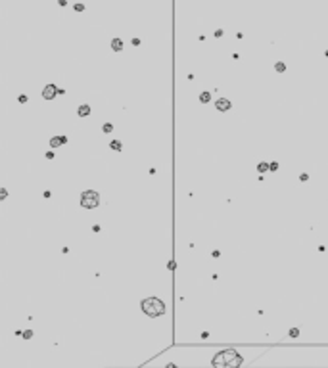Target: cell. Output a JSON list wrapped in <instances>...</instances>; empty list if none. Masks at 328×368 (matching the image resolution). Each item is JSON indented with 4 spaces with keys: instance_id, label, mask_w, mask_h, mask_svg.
Listing matches in <instances>:
<instances>
[{
    "instance_id": "obj_1",
    "label": "cell",
    "mask_w": 328,
    "mask_h": 368,
    "mask_svg": "<svg viewBox=\"0 0 328 368\" xmlns=\"http://www.w3.org/2000/svg\"><path fill=\"white\" fill-rule=\"evenodd\" d=\"M211 362L215 366H240L242 364V357L232 349L230 351H221Z\"/></svg>"
},
{
    "instance_id": "obj_2",
    "label": "cell",
    "mask_w": 328,
    "mask_h": 368,
    "mask_svg": "<svg viewBox=\"0 0 328 368\" xmlns=\"http://www.w3.org/2000/svg\"><path fill=\"white\" fill-rule=\"evenodd\" d=\"M142 311L146 312L148 316H159V314L165 312V305L157 297H148V299L142 301Z\"/></svg>"
},
{
    "instance_id": "obj_3",
    "label": "cell",
    "mask_w": 328,
    "mask_h": 368,
    "mask_svg": "<svg viewBox=\"0 0 328 368\" xmlns=\"http://www.w3.org/2000/svg\"><path fill=\"white\" fill-rule=\"evenodd\" d=\"M98 203H100V196H98L96 192H92V190L83 192V196H81V205L83 207L94 209V207H98Z\"/></svg>"
},
{
    "instance_id": "obj_4",
    "label": "cell",
    "mask_w": 328,
    "mask_h": 368,
    "mask_svg": "<svg viewBox=\"0 0 328 368\" xmlns=\"http://www.w3.org/2000/svg\"><path fill=\"white\" fill-rule=\"evenodd\" d=\"M60 90L56 88V86H54V84H46L44 86V90H42V96H44L46 100H52V98H54V96L58 94Z\"/></svg>"
},
{
    "instance_id": "obj_5",
    "label": "cell",
    "mask_w": 328,
    "mask_h": 368,
    "mask_svg": "<svg viewBox=\"0 0 328 368\" xmlns=\"http://www.w3.org/2000/svg\"><path fill=\"white\" fill-rule=\"evenodd\" d=\"M215 108H217L219 111H226V109H230V100H226V98H219V100L215 102Z\"/></svg>"
},
{
    "instance_id": "obj_6",
    "label": "cell",
    "mask_w": 328,
    "mask_h": 368,
    "mask_svg": "<svg viewBox=\"0 0 328 368\" xmlns=\"http://www.w3.org/2000/svg\"><path fill=\"white\" fill-rule=\"evenodd\" d=\"M65 142H67L65 136H54V138L50 140V146L52 148H58V146H62V144H65Z\"/></svg>"
},
{
    "instance_id": "obj_7",
    "label": "cell",
    "mask_w": 328,
    "mask_h": 368,
    "mask_svg": "<svg viewBox=\"0 0 328 368\" xmlns=\"http://www.w3.org/2000/svg\"><path fill=\"white\" fill-rule=\"evenodd\" d=\"M111 48H113L115 52H119L123 48V40L121 38H113V40H111Z\"/></svg>"
},
{
    "instance_id": "obj_8",
    "label": "cell",
    "mask_w": 328,
    "mask_h": 368,
    "mask_svg": "<svg viewBox=\"0 0 328 368\" xmlns=\"http://www.w3.org/2000/svg\"><path fill=\"white\" fill-rule=\"evenodd\" d=\"M77 113H79V117H86V115L90 113V106H86V104H84V106H81Z\"/></svg>"
},
{
    "instance_id": "obj_9",
    "label": "cell",
    "mask_w": 328,
    "mask_h": 368,
    "mask_svg": "<svg viewBox=\"0 0 328 368\" xmlns=\"http://www.w3.org/2000/svg\"><path fill=\"white\" fill-rule=\"evenodd\" d=\"M209 100H211V94H209V92H201V94H199V102L207 104Z\"/></svg>"
},
{
    "instance_id": "obj_10",
    "label": "cell",
    "mask_w": 328,
    "mask_h": 368,
    "mask_svg": "<svg viewBox=\"0 0 328 368\" xmlns=\"http://www.w3.org/2000/svg\"><path fill=\"white\" fill-rule=\"evenodd\" d=\"M257 171H259V173L270 171V165H267V163H259V165H257Z\"/></svg>"
},
{
    "instance_id": "obj_11",
    "label": "cell",
    "mask_w": 328,
    "mask_h": 368,
    "mask_svg": "<svg viewBox=\"0 0 328 368\" xmlns=\"http://www.w3.org/2000/svg\"><path fill=\"white\" fill-rule=\"evenodd\" d=\"M274 69H276L278 73H282V71H286V65H284L282 62H276V64H274Z\"/></svg>"
},
{
    "instance_id": "obj_12",
    "label": "cell",
    "mask_w": 328,
    "mask_h": 368,
    "mask_svg": "<svg viewBox=\"0 0 328 368\" xmlns=\"http://www.w3.org/2000/svg\"><path fill=\"white\" fill-rule=\"evenodd\" d=\"M109 146H111V150H117V152H119V150H121V142H111V144H109Z\"/></svg>"
},
{
    "instance_id": "obj_13",
    "label": "cell",
    "mask_w": 328,
    "mask_h": 368,
    "mask_svg": "<svg viewBox=\"0 0 328 368\" xmlns=\"http://www.w3.org/2000/svg\"><path fill=\"white\" fill-rule=\"evenodd\" d=\"M104 132H111V130H113V125H109V123H106V125H104Z\"/></svg>"
},
{
    "instance_id": "obj_14",
    "label": "cell",
    "mask_w": 328,
    "mask_h": 368,
    "mask_svg": "<svg viewBox=\"0 0 328 368\" xmlns=\"http://www.w3.org/2000/svg\"><path fill=\"white\" fill-rule=\"evenodd\" d=\"M297 336H299V330H297V328L290 330V337H297Z\"/></svg>"
},
{
    "instance_id": "obj_15",
    "label": "cell",
    "mask_w": 328,
    "mask_h": 368,
    "mask_svg": "<svg viewBox=\"0 0 328 368\" xmlns=\"http://www.w3.org/2000/svg\"><path fill=\"white\" fill-rule=\"evenodd\" d=\"M83 10H84L83 4H75V12H83Z\"/></svg>"
},
{
    "instance_id": "obj_16",
    "label": "cell",
    "mask_w": 328,
    "mask_h": 368,
    "mask_svg": "<svg viewBox=\"0 0 328 368\" xmlns=\"http://www.w3.org/2000/svg\"><path fill=\"white\" fill-rule=\"evenodd\" d=\"M23 336H25V339H29V337L33 336V332H29V330H27V332H23Z\"/></svg>"
},
{
    "instance_id": "obj_17",
    "label": "cell",
    "mask_w": 328,
    "mask_h": 368,
    "mask_svg": "<svg viewBox=\"0 0 328 368\" xmlns=\"http://www.w3.org/2000/svg\"><path fill=\"white\" fill-rule=\"evenodd\" d=\"M278 169V163H270V171H276Z\"/></svg>"
}]
</instances>
